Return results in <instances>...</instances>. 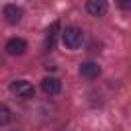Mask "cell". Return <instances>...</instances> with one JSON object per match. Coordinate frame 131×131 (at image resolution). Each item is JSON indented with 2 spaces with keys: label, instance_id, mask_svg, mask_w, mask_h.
I'll use <instances>...</instances> for the list:
<instances>
[{
  "label": "cell",
  "instance_id": "4",
  "mask_svg": "<svg viewBox=\"0 0 131 131\" xmlns=\"http://www.w3.org/2000/svg\"><path fill=\"white\" fill-rule=\"evenodd\" d=\"M6 51L10 55H23L27 51V41L20 39V37H12V39L6 41Z\"/></svg>",
  "mask_w": 131,
  "mask_h": 131
},
{
  "label": "cell",
  "instance_id": "9",
  "mask_svg": "<svg viewBox=\"0 0 131 131\" xmlns=\"http://www.w3.org/2000/svg\"><path fill=\"white\" fill-rule=\"evenodd\" d=\"M57 23H53V27H51V31H47V49H51L53 47V41H55V31H57Z\"/></svg>",
  "mask_w": 131,
  "mask_h": 131
},
{
  "label": "cell",
  "instance_id": "7",
  "mask_svg": "<svg viewBox=\"0 0 131 131\" xmlns=\"http://www.w3.org/2000/svg\"><path fill=\"white\" fill-rule=\"evenodd\" d=\"M106 2L104 0H88L86 2V10L92 14V16H102L104 12H106Z\"/></svg>",
  "mask_w": 131,
  "mask_h": 131
},
{
  "label": "cell",
  "instance_id": "6",
  "mask_svg": "<svg viewBox=\"0 0 131 131\" xmlns=\"http://www.w3.org/2000/svg\"><path fill=\"white\" fill-rule=\"evenodd\" d=\"M98 74H100V66L94 63V61H86V63L80 66V76H84V78H88V80L98 78Z\"/></svg>",
  "mask_w": 131,
  "mask_h": 131
},
{
  "label": "cell",
  "instance_id": "5",
  "mask_svg": "<svg viewBox=\"0 0 131 131\" xmlns=\"http://www.w3.org/2000/svg\"><path fill=\"white\" fill-rule=\"evenodd\" d=\"M41 90L45 94H57L61 90V82L57 78H53V76H47V78L41 80Z\"/></svg>",
  "mask_w": 131,
  "mask_h": 131
},
{
  "label": "cell",
  "instance_id": "1",
  "mask_svg": "<svg viewBox=\"0 0 131 131\" xmlns=\"http://www.w3.org/2000/svg\"><path fill=\"white\" fill-rule=\"evenodd\" d=\"M61 41H63V45L68 49H78L82 45V41H84V33L78 27H68V29L61 31Z\"/></svg>",
  "mask_w": 131,
  "mask_h": 131
},
{
  "label": "cell",
  "instance_id": "2",
  "mask_svg": "<svg viewBox=\"0 0 131 131\" xmlns=\"http://www.w3.org/2000/svg\"><path fill=\"white\" fill-rule=\"evenodd\" d=\"M10 92L16 94V96H20V98H31V96L35 94V88H33V84L27 82V80H14V82L10 84Z\"/></svg>",
  "mask_w": 131,
  "mask_h": 131
},
{
  "label": "cell",
  "instance_id": "10",
  "mask_svg": "<svg viewBox=\"0 0 131 131\" xmlns=\"http://www.w3.org/2000/svg\"><path fill=\"white\" fill-rule=\"evenodd\" d=\"M14 131H16V129H14Z\"/></svg>",
  "mask_w": 131,
  "mask_h": 131
},
{
  "label": "cell",
  "instance_id": "8",
  "mask_svg": "<svg viewBox=\"0 0 131 131\" xmlns=\"http://www.w3.org/2000/svg\"><path fill=\"white\" fill-rule=\"evenodd\" d=\"M10 119H12V113H10V108H8L6 104H0V125H6Z\"/></svg>",
  "mask_w": 131,
  "mask_h": 131
},
{
  "label": "cell",
  "instance_id": "3",
  "mask_svg": "<svg viewBox=\"0 0 131 131\" xmlns=\"http://www.w3.org/2000/svg\"><path fill=\"white\" fill-rule=\"evenodd\" d=\"M23 8L20 6H16V4H6L4 6V18H6V23H10V25H16V23H20V18H23Z\"/></svg>",
  "mask_w": 131,
  "mask_h": 131
}]
</instances>
